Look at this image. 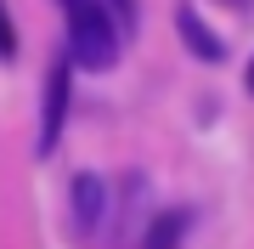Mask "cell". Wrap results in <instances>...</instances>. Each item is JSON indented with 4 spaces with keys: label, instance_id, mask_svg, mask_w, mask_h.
Instances as JSON below:
<instances>
[{
    "label": "cell",
    "instance_id": "cell-1",
    "mask_svg": "<svg viewBox=\"0 0 254 249\" xmlns=\"http://www.w3.org/2000/svg\"><path fill=\"white\" fill-rule=\"evenodd\" d=\"M68 17V63L73 68H113L119 63V28L102 0H63Z\"/></svg>",
    "mask_w": 254,
    "mask_h": 249
},
{
    "label": "cell",
    "instance_id": "cell-2",
    "mask_svg": "<svg viewBox=\"0 0 254 249\" xmlns=\"http://www.w3.org/2000/svg\"><path fill=\"white\" fill-rule=\"evenodd\" d=\"M68 215H73V232L79 238H96L102 232V215H108V181L96 170H79L68 187Z\"/></svg>",
    "mask_w": 254,
    "mask_h": 249
},
{
    "label": "cell",
    "instance_id": "cell-3",
    "mask_svg": "<svg viewBox=\"0 0 254 249\" xmlns=\"http://www.w3.org/2000/svg\"><path fill=\"white\" fill-rule=\"evenodd\" d=\"M68 85H73V63L63 57V63L46 74V113H40V153L57 148V136H63V119H68Z\"/></svg>",
    "mask_w": 254,
    "mask_h": 249
},
{
    "label": "cell",
    "instance_id": "cell-4",
    "mask_svg": "<svg viewBox=\"0 0 254 249\" xmlns=\"http://www.w3.org/2000/svg\"><path fill=\"white\" fill-rule=\"evenodd\" d=\"M175 34H181V40H187V51H192V57H203V63H220V57H226L220 34L198 17V6H181V11H175Z\"/></svg>",
    "mask_w": 254,
    "mask_h": 249
},
{
    "label": "cell",
    "instance_id": "cell-5",
    "mask_svg": "<svg viewBox=\"0 0 254 249\" xmlns=\"http://www.w3.org/2000/svg\"><path fill=\"white\" fill-rule=\"evenodd\" d=\"M187 238V210H170V215H158L153 232H147V249H181Z\"/></svg>",
    "mask_w": 254,
    "mask_h": 249
},
{
    "label": "cell",
    "instance_id": "cell-6",
    "mask_svg": "<svg viewBox=\"0 0 254 249\" xmlns=\"http://www.w3.org/2000/svg\"><path fill=\"white\" fill-rule=\"evenodd\" d=\"M11 57H17V28H11V11L0 0V63H11Z\"/></svg>",
    "mask_w": 254,
    "mask_h": 249
},
{
    "label": "cell",
    "instance_id": "cell-7",
    "mask_svg": "<svg viewBox=\"0 0 254 249\" xmlns=\"http://www.w3.org/2000/svg\"><path fill=\"white\" fill-rule=\"evenodd\" d=\"M102 6H119V17H125V23L136 17V0H102Z\"/></svg>",
    "mask_w": 254,
    "mask_h": 249
},
{
    "label": "cell",
    "instance_id": "cell-8",
    "mask_svg": "<svg viewBox=\"0 0 254 249\" xmlns=\"http://www.w3.org/2000/svg\"><path fill=\"white\" fill-rule=\"evenodd\" d=\"M243 80H249V96H254V63H249V74H243Z\"/></svg>",
    "mask_w": 254,
    "mask_h": 249
}]
</instances>
